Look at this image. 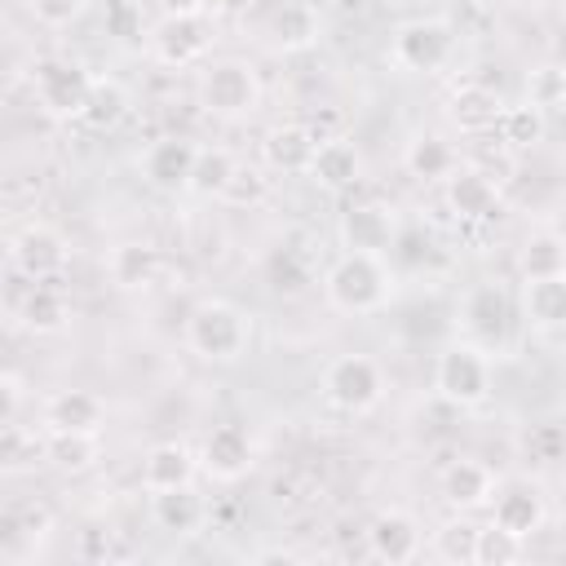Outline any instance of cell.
<instances>
[{
  "instance_id": "1",
  "label": "cell",
  "mask_w": 566,
  "mask_h": 566,
  "mask_svg": "<svg viewBox=\"0 0 566 566\" xmlns=\"http://www.w3.org/2000/svg\"><path fill=\"white\" fill-rule=\"evenodd\" d=\"M248 318L239 305L230 301H199L186 314V345L203 358V363H234L248 349Z\"/></svg>"
},
{
  "instance_id": "2",
  "label": "cell",
  "mask_w": 566,
  "mask_h": 566,
  "mask_svg": "<svg viewBox=\"0 0 566 566\" xmlns=\"http://www.w3.org/2000/svg\"><path fill=\"white\" fill-rule=\"evenodd\" d=\"M323 292H327L332 310H340V314H371L389 296V274H385L380 256H371V252H345L327 270Z\"/></svg>"
},
{
  "instance_id": "3",
  "label": "cell",
  "mask_w": 566,
  "mask_h": 566,
  "mask_svg": "<svg viewBox=\"0 0 566 566\" xmlns=\"http://www.w3.org/2000/svg\"><path fill=\"white\" fill-rule=\"evenodd\" d=\"M433 389H438V398H447L460 411L482 407L491 398V363H486V349L473 345V340H451L438 354V363H433Z\"/></svg>"
},
{
  "instance_id": "4",
  "label": "cell",
  "mask_w": 566,
  "mask_h": 566,
  "mask_svg": "<svg viewBox=\"0 0 566 566\" xmlns=\"http://www.w3.org/2000/svg\"><path fill=\"white\" fill-rule=\"evenodd\" d=\"M199 102H203V111H212V115H221V119L252 115L256 102H261L256 71H252L243 57L208 62L203 75H199Z\"/></svg>"
},
{
  "instance_id": "5",
  "label": "cell",
  "mask_w": 566,
  "mask_h": 566,
  "mask_svg": "<svg viewBox=\"0 0 566 566\" xmlns=\"http://www.w3.org/2000/svg\"><path fill=\"white\" fill-rule=\"evenodd\" d=\"M323 398L336 407V411H371L380 398H385V371L376 358L367 354H340L327 363L323 371Z\"/></svg>"
},
{
  "instance_id": "6",
  "label": "cell",
  "mask_w": 566,
  "mask_h": 566,
  "mask_svg": "<svg viewBox=\"0 0 566 566\" xmlns=\"http://www.w3.org/2000/svg\"><path fill=\"white\" fill-rule=\"evenodd\" d=\"M31 88H35V102H40L44 115L80 119L84 102H88V88H93V75L71 57H44L31 71Z\"/></svg>"
},
{
  "instance_id": "7",
  "label": "cell",
  "mask_w": 566,
  "mask_h": 566,
  "mask_svg": "<svg viewBox=\"0 0 566 566\" xmlns=\"http://www.w3.org/2000/svg\"><path fill=\"white\" fill-rule=\"evenodd\" d=\"M451 53H455V31L442 18H411L394 35V62L407 71H420V75L442 71L451 62Z\"/></svg>"
},
{
  "instance_id": "8",
  "label": "cell",
  "mask_w": 566,
  "mask_h": 566,
  "mask_svg": "<svg viewBox=\"0 0 566 566\" xmlns=\"http://www.w3.org/2000/svg\"><path fill=\"white\" fill-rule=\"evenodd\" d=\"M9 261H13V270H18L22 279L49 283V279H57V274L66 270L71 248H66V239H62L53 226L31 221V226H22V230L9 239Z\"/></svg>"
},
{
  "instance_id": "9",
  "label": "cell",
  "mask_w": 566,
  "mask_h": 566,
  "mask_svg": "<svg viewBox=\"0 0 566 566\" xmlns=\"http://www.w3.org/2000/svg\"><path fill=\"white\" fill-rule=\"evenodd\" d=\"M53 531V513L49 504L40 500H22V504H9L0 513V557L4 562H27Z\"/></svg>"
},
{
  "instance_id": "10",
  "label": "cell",
  "mask_w": 566,
  "mask_h": 566,
  "mask_svg": "<svg viewBox=\"0 0 566 566\" xmlns=\"http://www.w3.org/2000/svg\"><path fill=\"white\" fill-rule=\"evenodd\" d=\"M252 455L256 451H252V438L243 424H212L199 447V464L217 482H239L252 469Z\"/></svg>"
},
{
  "instance_id": "11",
  "label": "cell",
  "mask_w": 566,
  "mask_h": 566,
  "mask_svg": "<svg viewBox=\"0 0 566 566\" xmlns=\"http://www.w3.org/2000/svg\"><path fill=\"white\" fill-rule=\"evenodd\" d=\"M195 159H199V146L186 142V137H159L146 146L142 155V172L155 190H190V172H195Z\"/></svg>"
},
{
  "instance_id": "12",
  "label": "cell",
  "mask_w": 566,
  "mask_h": 566,
  "mask_svg": "<svg viewBox=\"0 0 566 566\" xmlns=\"http://www.w3.org/2000/svg\"><path fill=\"white\" fill-rule=\"evenodd\" d=\"M491 522L504 526V531H513V535H522V539L535 535L544 526V495H539V486L526 482V478H509L504 486H495V495H491Z\"/></svg>"
},
{
  "instance_id": "13",
  "label": "cell",
  "mask_w": 566,
  "mask_h": 566,
  "mask_svg": "<svg viewBox=\"0 0 566 566\" xmlns=\"http://www.w3.org/2000/svg\"><path fill=\"white\" fill-rule=\"evenodd\" d=\"M150 53L164 66H190V62H199L208 53V22H203V13L199 18L164 13V22L150 31Z\"/></svg>"
},
{
  "instance_id": "14",
  "label": "cell",
  "mask_w": 566,
  "mask_h": 566,
  "mask_svg": "<svg viewBox=\"0 0 566 566\" xmlns=\"http://www.w3.org/2000/svg\"><path fill=\"white\" fill-rule=\"evenodd\" d=\"M398 239V226H394V212L380 208V203H349L340 212V243L345 252H389Z\"/></svg>"
},
{
  "instance_id": "15",
  "label": "cell",
  "mask_w": 566,
  "mask_h": 566,
  "mask_svg": "<svg viewBox=\"0 0 566 566\" xmlns=\"http://www.w3.org/2000/svg\"><path fill=\"white\" fill-rule=\"evenodd\" d=\"M367 548H371V557H380L389 566H402L420 553V522L402 509H385L367 522Z\"/></svg>"
},
{
  "instance_id": "16",
  "label": "cell",
  "mask_w": 566,
  "mask_h": 566,
  "mask_svg": "<svg viewBox=\"0 0 566 566\" xmlns=\"http://www.w3.org/2000/svg\"><path fill=\"white\" fill-rule=\"evenodd\" d=\"M464 332L473 336V345H500L509 336V296L500 283H478L464 296Z\"/></svg>"
},
{
  "instance_id": "17",
  "label": "cell",
  "mask_w": 566,
  "mask_h": 566,
  "mask_svg": "<svg viewBox=\"0 0 566 566\" xmlns=\"http://www.w3.org/2000/svg\"><path fill=\"white\" fill-rule=\"evenodd\" d=\"M447 208L460 221H486L500 212V190L491 181V172L482 168H455L447 177Z\"/></svg>"
},
{
  "instance_id": "18",
  "label": "cell",
  "mask_w": 566,
  "mask_h": 566,
  "mask_svg": "<svg viewBox=\"0 0 566 566\" xmlns=\"http://www.w3.org/2000/svg\"><path fill=\"white\" fill-rule=\"evenodd\" d=\"M199 455L186 447V442H155L142 460V486L146 491H172V486H190L195 473H199Z\"/></svg>"
},
{
  "instance_id": "19",
  "label": "cell",
  "mask_w": 566,
  "mask_h": 566,
  "mask_svg": "<svg viewBox=\"0 0 566 566\" xmlns=\"http://www.w3.org/2000/svg\"><path fill=\"white\" fill-rule=\"evenodd\" d=\"M314 150H318V137L305 124H279L261 142V155H265V164L274 172H310Z\"/></svg>"
},
{
  "instance_id": "20",
  "label": "cell",
  "mask_w": 566,
  "mask_h": 566,
  "mask_svg": "<svg viewBox=\"0 0 566 566\" xmlns=\"http://www.w3.org/2000/svg\"><path fill=\"white\" fill-rule=\"evenodd\" d=\"M495 495V478L482 460H451L442 469V500L455 509V513H469V509H482L486 500Z\"/></svg>"
},
{
  "instance_id": "21",
  "label": "cell",
  "mask_w": 566,
  "mask_h": 566,
  "mask_svg": "<svg viewBox=\"0 0 566 566\" xmlns=\"http://www.w3.org/2000/svg\"><path fill=\"white\" fill-rule=\"evenodd\" d=\"M150 517L168 535H195L208 517V504L195 486H172V491H150Z\"/></svg>"
},
{
  "instance_id": "22",
  "label": "cell",
  "mask_w": 566,
  "mask_h": 566,
  "mask_svg": "<svg viewBox=\"0 0 566 566\" xmlns=\"http://www.w3.org/2000/svg\"><path fill=\"white\" fill-rule=\"evenodd\" d=\"M106 270H111V283H115V287H124V292H146V287L159 283L164 256H159V248L133 239V243H119V248L111 252Z\"/></svg>"
},
{
  "instance_id": "23",
  "label": "cell",
  "mask_w": 566,
  "mask_h": 566,
  "mask_svg": "<svg viewBox=\"0 0 566 566\" xmlns=\"http://www.w3.org/2000/svg\"><path fill=\"white\" fill-rule=\"evenodd\" d=\"M106 420V402L93 389H57L44 402V429H84L97 433Z\"/></svg>"
},
{
  "instance_id": "24",
  "label": "cell",
  "mask_w": 566,
  "mask_h": 566,
  "mask_svg": "<svg viewBox=\"0 0 566 566\" xmlns=\"http://www.w3.org/2000/svg\"><path fill=\"white\" fill-rule=\"evenodd\" d=\"M305 177H314L323 190H349V186L363 177V155H358V146H354V142H345V137L318 142L314 164H310V172H305Z\"/></svg>"
},
{
  "instance_id": "25",
  "label": "cell",
  "mask_w": 566,
  "mask_h": 566,
  "mask_svg": "<svg viewBox=\"0 0 566 566\" xmlns=\"http://www.w3.org/2000/svg\"><path fill=\"white\" fill-rule=\"evenodd\" d=\"M447 115H451V124H455L460 133H491V128L500 124V115H504V102H500L486 84H460V88L451 93Z\"/></svg>"
},
{
  "instance_id": "26",
  "label": "cell",
  "mask_w": 566,
  "mask_h": 566,
  "mask_svg": "<svg viewBox=\"0 0 566 566\" xmlns=\"http://www.w3.org/2000/svg\"><path fill=\"white\" fill-rule=\"evenodd\" d=\"M318 40V13L305 0H283L270 13V44L279 53H301Z\"/></svg>"
},
{
  "instance_id": "27",
  "label": "cell",
  "mask_w": 566,
  "mask_h": 566,
  "mask_svg": "<svg viewBox=\"0 0 566 566\" xmlns=\"http://www.w3.org/2000/svg\"><path fill=\"white\" fill-rule=\"evenodd\" d=\"M522 310L535 327L544 332H562L566 327V274H548V279H526L522 287Z\"/></svg>"
},
{
  "instance_id": "28",
  "label": "cell",
  "mask_w": 566,
  "mask_h": 566,
  "mask_svg": "<svg viewBox=\"0 0 566 566\" xmlns=\"http://www.w3.org/2000/svg\"><path fill=\"white\" fill-rule=\"evenodd\" d=\"M44 460L57 473H84L97 460V433H84V429H44Z\"/></svg>"
},
{
  "instance_id": "29",
  "label": "cell",
  "mask_w": 566,
  "mask_h": 566,
  "mask_svg": "<svg viewBox=\"0 0 566 566\" xmlns=\"http://www.w3.org/2000/svg\"><path fill=\"white\" fill-rule=\"evenodd\" d=\"M402 164H407V172H411V177H420V181H447V177L460 168V164H455L451 142H442V137H433V133L411 137V142H407Z\"/></svg>"
},
{
  "instance_id": "30",
  "label": "cell",
  "mask_w": 566,
  "mask_h": 566,
  "mask_svg": "<svg viewBox=\"0 0 566 566\" xmlns=\"http://www.w3.org/2000/svg\"><path fill=\"white\" fill-rule=\"evenodd\" d=\"M18 323H22L27 332H35V336L62 332V327H66V296H62L57 287H49V283H35V287L27 292V301L18 305Z\"/></svg>"
},
{
  "instance_id": "31",
  "label": "cell",
  "mask_w": 566,
  "mask_h": 566,
  "mask_svg": "<svg viewBox=\"0 0 566 566\" xmlns=\"http://www.w3.org/2000/svg\"><path fill=\"white\" fill-rule=\"evenodd\" d=\"M239 177V159L226 150V146H199V159H195V172H190V190L212 199V195H230Z\"/></svg>"
},
{
  "instance_id": "32",
  "label": "cell",
  "mask_w": 566,
  "mask_h": 566,
  "mask_svg": "<svg viewBox=\"0 0 566 566\" xmlns=\"http://www.w3.org/2000/svg\"><path fill=\"white\" fill-rule=\"evenodd\" d=\"M517 270L522 279H548V274H566V234L557 230H539L522 243L517 252Z\"/></svg>"
},
{
  "instance_id": "33",
  "label": "cell",
  "mask_w": 566,
  "mask_h": 566,
  "mask_svg": "<svg viewBox=\"0 0 566 566\" xmlns=\"http://www.w3.org/2000/svg\"><path fill=\"white\" fill-rule=\"evenodd\" d=\"M124 115H128V88H124L119 80H111V75L93 80V88H88V102H84V115H80V119H84L88 128L106 133V128H115Z\"/></svg>"
},
{
  "instance_id": "34",
  "label": "cell",
  "mask_w": 566,
  "mask_h": 566,
  "mask_svg": "<svg viewBox=\"0 0 566 566\" xmlns=\"http://www.w3.org/2000/svg\"><path fill=\"white\" fill-rule=\"evenodd\" d=\"M478 522H469V517H451V522H442L438 531H433V553L442 557V562H451V566H473L478 562Z\"/></svg>"
},
{
  "instance_id": "35",
  "label": "cell",
  "mask_w": 566,
  "mask_h": 566,
  "mask_svg": "<svg viewBox=\"0 0 566 566\" xmlns=\"http://www.w3.org/2000/svg\"><path fill=\"white\" fill-rule=\"evenodd\" d=\"M500 133L509 146H535L544 137V111L535 102H522V106H504L500 115Z\"/></svg>"
},
{
  "instance_id": "36",
  "label": "cell",
  "mask_w": 566,
  "mask_h": 566,
  "mask_svg": "<svg viewBox=\"0 0 566 566\" xmlns=\"http://www.w3.org/2000/svg\"><path fill=\"white\" fill-rule=\"evenodd\" d=\"M35 455H44V438H35L18 420H9L4 433H0V464H4V473H22Z\"/></svg>"
},
{
  "instance_id": "37",
  "label": "cell",
  "mask_w": 566,
  "mask_h": 566,
  "mask_svg": "<svg viewBox=\"0 0 566 566\" xmlns=\"http://www.w3.org/2000/svg\"><path fill=\"white\" fill-rule=\"evenodd\" d=\"M522 544H526L522 535H513V531L486 522V526L478 531V566H509V562L522 557Z\"/></svg>"
},
{
  "instance_id": "38",
  "label": "cell",
  "mask_w": 566,
  "mask_h": 566,
  "mask_svg": "<svg viewBox=\"0 0 566 566\" xmlns=\"http://www.w3.org/2000/svg\"><path fill=\"white\" fill-rule=\"evenodd\" d=\"M526 102H535L539 111L562 106V102H566V66H557V62L535 66L531 80H526Z\"/></svg>"
},
{
  "instance_id": "39",
  "label": "cell",
  "mask_w": 566,
  "mask_h": 566,
  "mask_svg": "<svg viewBox=\"0 0 566 566\" xmlns=\"http://www.w3.org/2000/svg\"><path fill=\"white\" fill-rule=\"evenodd\" d=\"M88 0H27L31 18L44 22V27H71L80 13H84Z\"/></svg>"
},
{
  "instance_id": "40",
  "label": "cell",
  "mask_w": 566,
  "mask_h": 566,
  "mask_svg": "<svg viewBox=\"0 0 566 566\" xmlns=\"http://www.w3.org/2000/svg\"><path fill=\"white\" fill-rule=\"evenodd\" d=\"M106 31L119 40H142V13L128 0H111L106 4Z\"/></svg>"
},
{
  "instance_id": "41",
  "label": "cell",
  "mask_w": 566,
  "mask_h": 566,
  "mask_svg": "<svg viewBox=\"0 0 566 566\" xmlns=\"http://www.w3.org/2000/svg\"><path fill=\"white\" fill-rule=\"evenodd\" d=\"M270 287L274 292H301L305 287V270L296 265L292 252H274L270 256Z\"/></svg>"
},
{
  "instance_id": "42",
  "label": "cell",
  "mask_w": 566,
  "mask_h": 566,
  "mask_svg": "<svg viewBox=\"0 0 566 566\" xmlns=\"http://www.w3.org/2000/svg\"><path fill=\"white\" fill-rule=\"evenodd\" d=\"M0 389H4V424H9V420H18V402H22V380H18L13 371H4V376H0Z\"/></svg>"
},
{
  "instance_id": "43",
  "label": "cell",
  "mask_w": 566,
  "mask_h": 566,
  "mask_svg": "<svg viewBox=\"0 0 566 566\" xmlns=\"http://www.w3.org/2000/svg\"><path fill=\"white\" fill-rule=\"evenodd\" d=\"M164 13H177V18H199L208 13V0H159Z\"/></svg>"
},
{
  "instance_id": "44",
  "label": "cell",
  "mask_w": 566,
  "mask_h": 566,
  "mask_svg": "<svg viewBox=\"0 0 566 566\" xmlns=\"http://www.w3.org/2000/svg\"><path fill=\"white\" fill-rule=\"evenodd\" d=\"M252 4H256V0H208V9H212L217 18H243Z\"/></svg>"
},
{
  "instance_id": "45",
  "label": "cell",
  "mask_w": 566,
  "mask_h": 566,
  "mask_svg": "<svg viewBox=\"0 0 566 566\" xmlns=\"http://www.w3.org/2000/svg\"><path fill=\"white\" fill-rule=\"evenodd\" d=\"M256 562H296V553L292 548H265V553H256Z\"/></svg>"
},
{
  "instance_id": "46",
  "label": "cell",
  "mask_w": 566,
  "mask_h": 566,
  "mask_svg": "<svg viewBox=\"0 0 566 566\" xmlns=\"http://www.w3.org/2000/svg\"><path fill=\"white\" fill-rule=\"evenodd\" d=\"M557 66H566V31L557 35Z\"/></svg>"
},
{
  "instance_id": "47",
  "label": "cell",
  "mask_w": 566,
  "mask_h": 566,
  "mask_svg": "<svg viewBox=\"0 0 566 566\" xmlns=\"http://www.w3.org/2000/svg\"><path fill=\"white\" fill-rule=\"evenodd\" d=\"M557 9H562V18H566V0H557Z\"/></svg>"
}]
</instances>
